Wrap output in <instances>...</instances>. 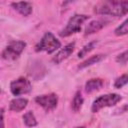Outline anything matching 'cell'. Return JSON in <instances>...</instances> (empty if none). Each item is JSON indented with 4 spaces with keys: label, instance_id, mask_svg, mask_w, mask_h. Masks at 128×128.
Masks as SVG:
<instances>
[{
    "label": "cell",
    "instance_id": "cell-1",
    "mask_svg": "<svg viewBox=\"0 0 128 128\" xmlns=\"http://www.w3.org/2000/svg\"><path fill=\"white\" fill-rule=\"evenodd\" d=\"M95 12L98 14L120 17L128 12V1H103L95 6Z\"/></svg>",
    "mask_w": 128,
    "mask_h": 128
},
{
    "label": "cell",
    "instance_id": "cell-20",
    "mask_svg": "<svg viewBox=\"0 0 128 128\" xmlns=\"http://www.w3.org/2000/svg\"><path fill=\"white\" fill-rule=\"evenodd\" d=\"M117 113H124V112H128V104H125L124 106H122L121 108H119L118 110H116Z\"/></svg>",
    "mask_w": 128,
    "mask_h": 128
},
{
    "label": "cell",
    "instance_id": "cell-3",
    "mask_svg": "<svg viewBox=\"0 0 128 128\" xmlns=\"http://www.w3.org/2000/svg\"><path fill=\"white\" fill-rule=\"evenodd\" d=\"M89 18V16L87 15H81V14H76L74 16H72L67 25L65 26L64 29H62L60 32H59V35L61 37H67V36H70L74 33H77V32H80V29H81V25Z\"/></svg>",
    "mask_w": 128,
    "mask_h": 128
},
{
    "label": "cell",
    "instance_id": "cell-2",
    "mask_svg": "<svg viewBox=\"0 0 128 128\" xmlns=\"http://www.w3.org/2000/svg\"><path fill=\"white\" fill-rule=\"evenodd\" d=\"M61 46L60 41L51 33V32H46L42 39L35 45V51L40 52V51H46L47 53H52L59 49Z\"/></svg>",
    "mask_w": 128,
    "mask_h": 128
},
{
    "label": "cell",
    "instance_id": "cell-6",
    "mask_svg": "<svg viewBox=\"0 0 128 128\" xmlns=\"http://www.w3.org/2000/svg\"><path fill=\"white\" fill-rule=\"evenodd\" d=\"M31 89H32V86H31L30 81L24 77H20L16 80L12 81L10 84V91L15 96L29 93L31 91Z\"/></svg>",
    "mask_w": 128,
    "mask_h": 128
},
{
    "label": "cell",
    "instance_id": "cell-18",
    "mask_svg": "<svg viewBox=\"0 0 128 128\" xmlns=\"http://www.w3.org/2000/svg\"><path fill=\"white\" fill-rule=\"evenodd\" d=\"M128 83V75L127 74H123V75H121L120 77H118L116 80H115V82H114V87L115 88H121V87H123L124 85H126Z\"/></svg>",
    "mask_w": 128,
    "mask_h": 128
},
{
    "label": "cell",
    "instance_id": "cell-15",
    "mask_svg": "<svg viewBox=\"0 0 128 128\" xmlns=\"http://www.w3.org/2000/svg\"><path fill=\"white\" fill-rule=\"evenodd\" d=\"M23 121H24L25 125L28 126V127H34V126L37 125V120H36L33 112H31V111H28L24 114Z\"/></svg>",
    "mask_w": 128,
    "mask_h": 128
},
{
    "label": "cell",
    "instance_id": "cell-5",
    "mask_svg": "<svg viewBox=\"0 0 128 128\" xmlns=\"http://www.w3.org/2000/svg\"><path fill=\"white\" fill-rule=\"evenodd\" d=\"M25 47L26 43L24 41H12L3 50L2 58L5 60H14L23 52Z\"/></svg>",
    "mask_w": 128,
    "mask_h": 128
},
{
    "label": "cell",
    "instance_id": "cell-9",
    "mask_svg": "<svg viewBox=\"0 0 128 128\" xmlns=\"http://www.w3.org/2000/svg\"><path fill=\"white\" fill-rule=\"evenodd\" d=\"M11 5L23 16H29L32 13V4L29 2H13Z\"/></svg>",
    "mask_w": 128,
    "mask_h": 128
},
{
    "label": "cell",
    "instance_id": "cell-19",
    "mask_svg": "<svg viewBox=\"0 0 128 128\" xmlns=\"http://www.w3.org/2000/svg\"><path fill=\"white\" fill-rule=\"evenodd\" d=\"M116 62L119 63V64H125L126 62H128V50L119 54L116 57Z\"/></svg>",
    "mask_w": 128,
    "mask_h": 128
},
{
    "label": "cell",
    "instance_id": "cell-21",
    "mask_svg": "<svg viewBox=\"0 0 128 128\" xmlns=\"http://www.w3.org/2000/svg\"><path fill=\"white\" fill-rule=\"evenodd\" d=\"M77 128H84V127H77Z\"/></svg>",
    "mask_w": 128,
    "mask_h": 128
},
{
    "label": "cell",
    "instance_id": "cell-8",
    "mask_svg": "<svg viewBox=\"0 0 128 128\" xmlns=\"http://www.w3.org/2000/svg\"><path fill=\"white\" fill-rule=\"evenodd\" d=\"M74 47H75V43H70L68 45H66L64 48H62L54 57H53V62L55 64H59L61 63L63 60H65L66 58H68L72 52L74 51Z\"/></svg>",
    "mask_w": 128,
    "mask_h": 128
},
{
    "label": "cell",
    "instance_id": "cell-10",
    "mask_svg": "<svg viewBox=\"0 0 128 128\" xmlns=\"http://www.w3.org/2000/svg\"><path fill=\"white\" fill-rule=\"evenodd\" d=\"M107 22L105 21V20H93V21H91L86 27H85V35H89V34H93V33H95V32H97V31H99V30H101L104 26H105V24H106Z\"/></svg>",
    "mask_w": 128,
    "mask_h": 128
},
{
    "label": "cell",
    "instance_id": "cell-14",
    "mask_svg": "<svg viewBox=\"0 0 128 128\" xmlns=\"http://www.w3.org/2000/svg\"><path fill=\"white\" fill-rule=\"evenodd\" d=\"M83 97L81 95L80 92H76L75 96L73 97V100H72V109L75 111V112H78L81 107H82V104H83Z\"/></svg>",
    "mask_w": 128,
    "mask_h": 128
},
{
    "label": "cell",
    "instance_id": "cell-12",
    "mask_svg": "<svg viewBox=\"0 0 128 128\" xmlns=\"http://www.w3.org/2000/svg\"><path fill=\"white\" fill-rule=\"evenodd\" d=\"M103 84L104 83H103L102 79H99V78H97V79H90L85 84V90H86L87 93H91L93 91H97V90L101 89Z\"/></svg>",
    "mask_w": 128,
    "mask_h": 128
},
{
    "label": "cell",
    "instance_id": "cell-4",
    "mask_svg": "<svg viewBox=\"0 0 128 128\" xmlns=\"http://www.w3.org/2000/svg\"><path fill=\"white\" fill-rule=\"evenodd\" d=\"M121 99H122L121 96L119 94H116V93L101 95L93 101L91 110H92V112L96 113L104 107H111V106L117 104Z\"/></svg>",
    "mask_w": 128,
    "mask_h": 128
},
{
    "label": "cell",
    "instance_id": "cell-7",
    "mask_svg": "<svg viewBox=\"0 0 128 128\" xmlns=\"http://www.w3.org/2000/svg\"><path fill=\"white\" fill-rule=\"evenodd\" d=\"M35 102L39 104L41 107L44 108L46 111L53 110L58 103V97L54 93L46 94V95H39L35 98Z\"/></svg>",
    "mask_w": 128,
    "mask_h": 128
},
{
    "label": "cell",
    "instance_id": "cell-17",
    "mask_svg": "<svg viewBox=\"0 0 128 128\" xmlns=\"http://www.w3.org/2000/svg\"><path fill=\"white\" fill-rule=\"evenodd\" d=\"M115 34L117 36H122L125 34H128V18L122 23L120 24L116 29H115Z\"/></svg>",
    "mask_w": 128,
    "mask_h": 128
},
{
    "label": "cell",
    "instance_id": "cell-11",
    "mask_svg": "<svg viewBox=\"0 0 128 128\" xmlns=\"http://www.w3.org/2000/svg\"><path fill=\"white\" fill-rule=\"evenodd\" d=\"M28 104V100L25 98H15L10 101L9 109L14 112H20L22 111Z\"/></svg>",
    "mask_w": 128,
    "mask_h": 128
},
{
    "label": "cell",
    "instance_id": "cell-16",
    "mask_svg": "<svg viewBox=\"0 0 128 128\" xmlns=\"http://www.w3.org/2000/svg\"><path fill=\"white\" fill-rule=\"evenodd\" d=\"M96 44H97V41H91V42H89L88 44H86V45L79 51V53H78V57H79V58L84 57L87 53H89L91 50L94 49V47L96 46Z\"/></svg>",
    "mask_w": 128,
    "mask_h": 128
},
{
    "label": "cell",
    "instance_id": "cell-13",
    "mask_svg": "<svg viewBox=\"0 0 128 128\" xmlns=\"http://www.w3.org/2000/svg\"><path fill=\"white\" fill-rule=\"evenodd\" d=\"M104 57H105V55H103V54L93 55V56H91L90 58H88V59H86L85 61H83V62L78 66V68H79V69H83V68H85V67H88V66H91V65H93V64H96V63L100 62Z\"/></svg>",
    "mask_w": 128,
    "mask_h": 128
}]
</instances>
